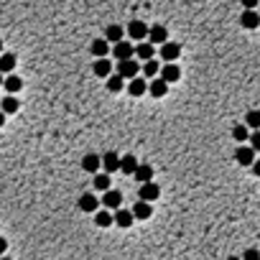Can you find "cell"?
Here are the masks:
<instances>
[{
	"instance_id": "1",
	"label": "cell",
	"mask_w": 260,
	"mask_h": 260,
	"mask_svg": "<svg viewBox=\"0 0 260 260\" xmlns=\"http://www.w3.org/2000/svg\"><path fill=\"white\" fill-rule=\"evenodd\" d=\"M100 168H105V174H113L120 168V156L115 151H107L105 156H100Z\"/></svg>"
},
{
	"instance_id": "2",
	"label": "cell",
	"mask_w": 260,
	"mask_h": 260,
	"mask_svg": "<svg viewBox=\"0 0 260 260\" xmlns=\"http://www.w3.org/2000/svg\"><path fill=\"white\" fill-rule=\"evenodd\" d=\"M145 39H148V44H163V41H168V31H166V26H151L148 28V33H145Z\"/></svg>"
},
{
	"instance_id": "3",
	"label": "cell",
	"mask_w": 260,
	"mask_h": 260,
	"mask_svg": "<svg viewBox=\"0 0 260 260\" xmlns=\"http://www.w3.org/2000/svg\"><path fill=\"white\" fill-rule=\"evenodd\" d=\"M158 197H161L158 184H153V181H143V184H140V199H143V202H156Z\"/></svg>"
},
{
	"instance_id": "4",
	"label": "cell",
	"mask_w": 260,
	"mask_h": 260,
	"mask_svg": "<svg viewBox=\"0 0 260 260\" xmlns=\"http://www.w3.org/2000/svg\"><path fill=\"white\" fill-rule=\"evenodd\" d=\"M77 204H79V209H82V212H87V214H95V212L100 209V199H97V194H92V192L82 194Z\"/></svg>"
},
{
	"instance_id": "5",
	"label": "cell",
	"mask_w": 260,
	"mask_h": 260,
	"mask_svg": "<svg viewBox=\"0 0 260 260\" xmlns=\"http://www.w3.org/2000/svg\"><path fill=\"white\" fill-rule=\"evenodd\" d=\"M118 74L123 79H133V77H138V61H133V59H123V61H118Z\"/></svg>"
},
{
	"instance_id": "6",
	"label": "cell",
	"mask_w": 260,
	"mask_h": 260,
	"mask_svg": "<svg viewBox=\"0 0 260 260\" xmlns=\"http://www.w3.org/2000/svg\"><path fill=\"white\" fill-rule=\"evenodd\" d=\"M113 56L118 59V61H123V59H133L135 54H133V44H128V41H115V46H113Z\"/></svg>"
},
{
	"instance_id": "7",
	"label": "cell",
	"mask_w": 260,
	"mask_h": 260,
	"mask_svg": "<svg viewBox=\"0 0 260 260\" xmlns=\"http://www.w3.org/2000/svg\"><path fill=\"white\" fill-rule=\"evenodd\" d=\"M181 56V46L174 44V41H163L161 44V59L163 61H176Z\"/></svg>"
},
{
	"instance_id": "8",
	"label": "cell",
	"mask_w": 260,
	"mask_h": 260,
	"mask_svg": "<svg viewBox=\"0 0 260 260\" xmlns=\"http://www.w3.org/2000/svg\"><path fill=\"white\" fill-rule=\"evenodd\" d=\"M161 79H163L166 84H171V82H179V79H181V69H179L174 61H166V66L161 69Z\"/></svg>"
},
{
	"instance_id": "9",
	"label": "cell",
	"mask_w": 260,
	"mask_h": 260,
	"mask_svg": "<svg viewBox=\"0 0 260 260\" xmlns=\"http://www.w3.org/2000/svg\"><path fill=\"white\" fill-rule=\"evenodd\" d=\"M100 204H105L107 209H118V207L123 204V194H120L118 189H105V197H102Z\"/></svg>"
},
{
	"instance_id": "10",
	"label": "cell",
	"mask_w": 260,
	"mask_h": 260,
	"mask_svg": "<svg viewBox=\"0 0 260 260\" xmlns=\"http://www.w3.org/2000/svg\"><path fill=\"white\" fill-rule=\"evenodd\" d=\"M145 33H148V26H145L143 21H130V26H128V36H130L133 41H143Z\"/></svg>"
},
{
	"instance_id": "11",
	"label": "cell",
	"mask_w": 260,
	"mask_h": 260,
	"mask_svg": "<svg viewBox=\"0 0 260 260\" xmlns=\"http://www.w3.org/2000/svg\"><path fill=\"white\" fill-rule=\"evenodd\" d=\"M235 158H237L240 166H250V163L255 161V151H252L250 145H240L237 151H235Z\"/></svg>"
},
{
	"instance_id": "12",
	"label": "cell",
	"mask_w": 260,
	"mask_h": 260,
	"mask_svg": "<svg viewBox=\"0 0 260 260\" xmlns=\"http://www.w3.org/2000/svg\"><path fill=\"white\" fill-rule=\"evenodd\" d=\"M113 222H115V225L118 227H130L133 225V214L128 212V209H113Z\"/></svg>"
},
{
	"instance_id": "13",
	"label": "cell",
	"mask_w": 260,
	"mask_h": 260,
	"mask_svg": "<svg viewBox=\"0 0 260 260\" xmlns=\"http://www.w3.org/2000/svg\"><path fill=\"white\" fill-rule=\"evenodd\" d=\"M130 214H133V219H148V217L153 214V207H151V202H143L140 199V204H135L130 209Z\"/></svg>"
},
{
	"instance_id": "14",
	"label": "cell",
	"mask_w": 260,
	"mask_h": 260,
	"mask_svg": "<svg viewBox=\"0 0 260 260\" xmlns=\"http://www.w3.org/2000/svg\"><path fill=\"white\" fill-rule=\"evenodd\" d=\"M240 23H242L245 28H250V31H252V28H257V26H260V16L255 13V8H245V13L240 16Z\"/></svg>"
},
{
	"instance_id": "15",
	"label": "cell",
	"mask_w": 260,
	"mask_h": 260,
	"mask_svg": "<svg viewBox=\"0 0 260 260\" xmlns=\"http://www.w3.org/2000/svg\"><path fill=\"white\" fill-rule=\"evenodd\" d=\"M133 176L138 179V184H143V181H153V166H148V163H138V166H135V171H133Z\"/></svg>"
},
{
	"instance_id": "16",
	"label": "cell",
	"mask_w": 260,
	"mask_h": 260,
	"mask_svg": "<svg viewBox=\"0 0 260 260\" xmlns=\"http://www.w3.org/2000/svg\"><path fill=\"white\" fill-rule=\"evenodd\" d=\"M3 87H6L11 95H16V92H21L23 82H21V77H16V74L11 71V74H3Z\"/></svg>"
},
{
	"instance_id": "17",
	"label": "cell",
	"mask_w": 260,
	"mask_h": 260,
	"mask_svg": "<svg viewBox=\"0 0 260 260\" xmlns=\"http://www.w3.org/2000/svg\"><path fill=\"white\" fill-rule=\"evenodd\" d=\"M148 92H151L156 100H158V97H166V92H168V84H166L161 77H158V79L153 77V82H148Z\"/></svg>"
},
{
	"instance_id": "18",
	"label": "cell",
	"mask_w": 260,
	"mask_h": 260,
	"mask_svg": "<svg viewBox=\"0 0 260 260\" xmlns=\"http://www.w3.org/2000/svg\"><path fill=\"white\" fill-rule=\"evenodd\" d=\"M92 69H95L97 77H107V74H113V61H107V56H100Z\"/></svg>"
},
{
	"instance_id": "19",
	"label": "cell",
	"mask_w": 260,
	"mask_h": 260,
	"mask_svg": "<svg viewBox=\"0 0 260 260\" xmlns=\"http://www.w3.org/2000/svg\"><path fill=\"white\" fill-rule=\"evenodd\" d=\"M18 107H21V102L16 100V95H8L6 100H0V110H3L6 115H13V113H18Z\"/></svg>"
},
{
	"instance_id": "20",
	"label": "cell",
	"mask_w": 260,
	"mask_h": 260,
	"mask_svg": "<svg viewBox=\"0 0 260 260\" xmlns=\"http://www.w3.org/2000/svg\"><path fill=\"white\" fill-rule=\"evenodd\" d=\"M128 92H130L133 97H143V95L148 92V82H145V79H138V77H133V82L128 84Z\"/></svg>"
},
{
	"instance_id": "21",
	"label": "cell",
	"mask_w": 260,
	"mask_h": 260,
	"mask_svg": "<svg viewBox=\"0 0 260 260\" xmlns=\"http://www.w3.org/2000/svg\"><path fill=\"white\" fill-rule=\"evenodd\" d=\"M82 168H84L87 174H97V171H100V156H97V153H87V156L82 158Z\"/></svg>"
},
{
	"instance_id": "22",
	"label": "cell",
	"mask_w": 260,
	"mask_h": 260,
	"mask_svg": "<svg viewBox=\"0 0 260 260\" xmlns=\"http://www.w3.org/2000/svg\"><path fill=\"white\" fill-rule=\"evenodd\" d=\"M123 36H125V31H123V26H118V23H113V26H107L105 28V41H120L123 39Z\"/></svg>"
},
{
	"instance_id": "23",
	"label": "cell",
	"mask_w": 260,
	"mask_h": 260,
	"mask_svg": "<svg viewBox=\"0 0 260 260\" xmlns=\"http://www.w3.org/2000/svg\"><path fill=\"white\" fill-rule=\"evenodd\" d=\"M90 51H92V56H95V59H100V56H107V54H110V44H107L105 39H97V41H92Z\"/></svg>"
},
{
	"instance_id": "24",
	"label": "cell",
	"mask_w": 260,
	"mask_h": 260,
	"mask_svg": "<svg viewBox=\"0 0 260 260\" xmlns=\"http://www.w3.org/2000/svg\"><path fill=\"white\" fill-rule=\"evenodd\" d=\"M125 90V82L120 74H107V92H123Z\"/></svg>"
},
{
	"instance_id": "25",
	"label": "cell",
	"mask_w": 260,
	"mask_h": 260,
	"mask_svg": "<svg viewBox=\"0 0 260 260\" xmlns=\"http://www.w3.org/2000/svg\"><path fill=\"white\" fill-rule=\"evenodd\" d=\"M133 54H138V59H143V61H148V59H153V44H138V46H133Z\"/></svg>"
},
{
	"instance_id": "26",
	"label": "cell",
	"mask_w": 260,
	"mask_h": 260,
	"mask_svg": "<svg viewBox=\"0 0 260 260\" xmlns=\"http://www.w3.org/2000/svg\"><path fill=\"white\" fill-rule=\"evenodd\" d=\"M135 166H138V158H135L133 153H128V156H123V158H120V171H123V174H128V176H133V171H135Z\"/></svg>"
},
{
	"instance_id": "27",
	"label": "cell",
	"mask_w": 260,
	"mask_h": 260,
	"mask_svg": "<svg viewBox=\"0 0 260 260\" xmlns=\"http://www.w3.org/2000/svg\"><path fill=\"white\" fill-rule=\"evenodd\" d=\"M13 69H16V56L0 51V71H3V74H11Z\"/></svg>"
},
{
	"instance_id": "28",
	"label": "cell",
	"mask_w": 260,
	"mask_h": 260,
	"mask_svg": "<svg viewBox=\"0 0 260 260\" xmlns=\"http://www.w3.org/2000/svg\"><path fill=\"white\" fill-rule=\"evenodd\" d=\"M95 222H97V227H110V225H113V212L97 209V212H95Z\"/></svg>"
},
{
	"instance_id": "29",
	"label": "cell",
	"mask_w": 260,
	"mask_h": 260,
	"mask_svg": "<svg viewBox=\"0 0 260 260\" xmlns=\"http://www.w3.org/2000/svg\"><path fill=\"white\" fill-rule=\"evenodd\" d=\"M110 174H95V189L97 192H105V189H110Z\"/></svg>"
},
{
	"instance_id": "30",
	"label": "cell",
	"mask_w": 260,
	"mask_h": 260,
	"mask_svg": "<svg viewBox=\"0 0 260 260\" xmlns=\"http://www.w3.org/2000/svg\"><path fill=\"white\" fill-rule=\"evenodd\" d=\"M245 123H247V128H252V130L260 128V113H257V110H250V113L245 115Z\"/></svg>"
},
{
	"instance_id": "31",
	"label": "cell",
	"mask_w": 260,
	"mask_h": 260,
	"mask_svg": "<svg viewBox=\"0 0 260 260\" xmlns=\"http://www.w3.org/2000/svg\"><path fill=\"white\" fill-rule=\"evenodd\" d=\"M143 74H145L148 79H153L156 74H158V61H153V59H148V61H145V66H143Z\"/></svg>"
},
{
	"instance_id": "32",
	"label": "cell",
	"mask_w": 260,
	"mask_h": 260,
	"mask_svg": "<svg viewBox=\"0 0 260 260\" xmlns=\"http://www.w3.org/2000/svg\"><path fill=\"white\" fill-rule=\"evenodd\" d=\"M232 138H235V140H240V143H242V140H247V128H245V125H237V128L232 130Z\"/></svg>"
},
{
	"instance_id": "33",
	"label": "cell",
	"mask_w": 260,
	"mask_h": 260,
	"mask_svg": "<svg viewBox=\"0 0 260 260\" xmlns=\"http://www.w3.org/2000/svg\"><path fill=\"white\" fill-rule=\"evenodd\" d=\"M247 140H250V148H252V151L257 153V148H260V133L255 130L252 135H247Z\"/></svg>"
},
{
	"instance_id": "34",
	"label": "cell",
	"mask_w": 260,
	"mask_h": 260,
	"mask_svg": "<svg viewBox=\"0 0 260 260\" xmlns=\"http://www.w3.org/2000/svg\"><path fill=\"white\" fill-rule=\"evenodd\" d=\"M242 260H260V252H257L255 247H250V250H245V255H242Z\"/></svg>"
},
{
	"instance_id": "35",
	"label": "cell",
	"mask_w": 260,
	"mask_h": 260,
	"mask_svg": "<svg viewBox=\"0 0 260 260\" xmlns=\"http://www.w3.org/2000/svg\"><path fill=\"white\" fill-rule=\"evenodd\" d=\"M6 250H8V240L0 237V255H6Z\"/></svg>"
},
{
	"instance_id": "36",
	"label": "cell",
	"mask_w": 260,
	"mask_h": 260,
	"mask_svg": "<svg viewBox=\"0 0 260 260\" xmlns=\"http://www.w3.org/2000/svg\"><path fill=\"white\" fill-rule=\"evenodd\" d=\"M240 3H242L245 8H255V6H257V0H240Z\"/></svg>"
},
{
	"instance_id": "37",
	"label": "cell",
	"mask_w": 260,
	"mask_h": 260,
	"mask_svg": "<svg viewBox=\"0 0 260 260\" xmlns=\"http://www.w3.org/2000/svg\"><path fill=\"white\" fill-rule=\"evenodd\" d=\"M3 125H6V113L0 110V128H3Z\"/></svg>"
},
{
	"instance_id": "38",
	"label": "cell",
	"mask_w": 260,
	"mask_h": 260,
	"mask_svg": "<svg viewBox=\"0 0 260 260\" xmlns=\"http://www.w3.org/2000/svg\"><path fill=\"white\" fill-rule=\"evenodd\" d=\"M0 87H3V71H0Z\"/></svg>"
},
{
	"instance_id": "39",
	"label": "cell",
	"mask_w": 260,
	"mask_h": 260,
	"mask_svg": "<svg viewBox=\"0 0 260 260\" xmlns=\"http://www.w3.org/2000/svg\"><path fill=\"white\" fill-rule=\"evenodd\" d=\"M0 260H11V257H6V255H0Z\"/></svg>"
},
{
	"instance_id": "40",
	"label": "cell",
	"mask_w": 260,
	"mask_h": 260,
	"mask_svg": "<svg viewBox=\"0 0 260 260\" xmlns=\"http://www.w3.org/2000/svg\"><path fill=\"white\" fill-rule=\"evenodd\" d=\"M0 51H3V39H0Z\"/></svg>"
},
{
	"instance_id": "41",
	"label": "cell",
	"mask_w": 260,
	"mask_h": 260,
	"mask_svg": "<svg viewBox=\"0 0 260 260\" xmlns=\"http://www.w3.org/2000/svg\"><path fill=\"white\" fill-rule=\"evenodd\" d=\"M227 260H240V257H227Z\"/></svg>"
}]
</instances>
